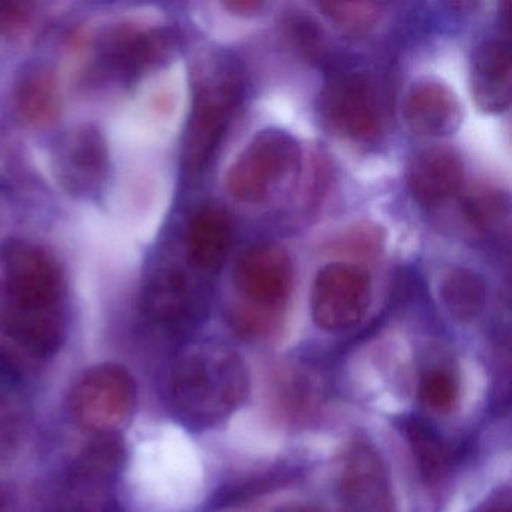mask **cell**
<instances>
[{
  "label": "cell",
  "instance_id": "1",
  "mask_svg": "<svg viewBox=\"0 0 512 512\" xmlns=\"http://www.w3.org/2000/svg\"><path fill=\"white\" fill-rule=\"evenodd\" d=\"M250 377L241 356L221 344H200L179 356L170 380L178 415L191 427L220 424L245 403Z\"/></svg>",
  "mask_w": 512,
  "mask_h": 512
},
{
  "label": "cell",
  "instance_id": "2",
  "mask_svg": "<svg viewBox=\"0 0 512 512\" xmlns=\"http://www.w3.org/2000/svg\"><path fill=\"white\" fill-rule=\"evenodd\" d=\"M64 296V275L47 251L23 239L0 245V326L62 313Z\"/></svg>",
  "mask_w": 512,
  "mask_h": 512
},
{
  "label": "cell",
  "instance_id": "3",
  "mask_svg": "<svg viewBox=\"0 0 512 512\" xmlns=\"http://www.w3.org/2000/svg\"><path fill=\"white\" fill-rule=\"evenodd\" d=\"M301 157L292 134L278 128L260 131L230 166L227 191L238 202H260L299 169Z\"/></svg>",
  "mask_w": 512,
  "mask_h": 512
},
{
  "label": "cell",
  "instance_id": "4",
  "mask_svg": "<svg viewBox=\"0 0 512 512\" xmlns=\"http://www.w3.org/2000/svg\"><path fill=\"white\" fill-rule=\"evenodd\" d=\"M239 97L241 77L232 62L215 67V73L200 85L182 152L188 172H200L209 163L223 139Z\"/></svg>",
  "mask_w": 512,
  "mask_h": 512
},
{
  "label": "cell",
  "instance_id": "5",
  "mask_svg": "<svg viewBox=\"0 0 512 512\" xmlns=\"http://www.w3.org/2000/svg\"><path fill=\"white\" fill-rule=\"evenodd\" d=\"M136 401L133 377L121 365L101 364L85 371L71 394V412L92 431L115 430L130 416Z\"/></svg>",
  "mask_w": 512,
  "mask_h": 512
},
{
  "label": "cell",
  "instance_id": "6",
  "mask_svg": "<svg viewBox=\"0 0 512 512\" xmlns=\"http://www.w3.org/2000/svg\"><path fill=\"white\" fill-rule=\"evenodd\" d=\"M233 284L250 304L247 310L271 320L292 293V259L281 245L272 242L251 245L236 260Z\"/></svg>",
  "mask_w": 512,
  "mask_h": 512
},
{
  "label": "cell",
  "instance_id": "7",
  "mask_svg": "<svg viewBox=\"0 0 512 512\" xmlns=\"http://www.w3.org/2000/svg\"><path fill=\"white\" fill-rule=\"evenodd\" d=\"M370 275L350 263H328L311 290V314L323 331L343 332L361 322L370 304Z\"/></svg>",
  "mask_w": 512,
  "mask_h": 512
},
{
  "label": "cell",
  "instance_id": "8",
  "mask_svg": "<svg viewBox=\"0 0 512 512\" xmlns=\"http://www.w3.org/2000/svg\"><path fill=\"white\" fill-rule=\"evenodd\" d=\"M320 112L335 133L355 142H370L382 130L379 98L364 74H341L326 83Z\"/></svg>",
  "mask_w": 512,
  "mask_h": 512
},
{
  "label": "cell",
  "instance_id": "9",
  "mask_svg": "<svg viewBox=\"0 0 512 512\" xmlns=\"http://www.w3.org/2000/svg\"><path fill=\"white\" fill-rule=\"evenodd\" d=\"M337 494L340 512H397L385 461L367 440H355L344 452Z\"/></svg>",
  "mask_w": 512,
  "mask_h": 512
},
{
  "label": "cell",
  "instance_id": "10",
  "mask_svg": "<svg viewBox=\"0 0 512 512\" xmlns=\"http://www.w3.org/2000/svg\"><path fill=\"white\" fill-rule=\"evenodd\" d=\"M403 118L416 136L445 137L463 122V107L455 92L437 79L416 80L403 101Z\"/></svg>",
  "mask_w": 512,
  "mask_h": 512
},
{
  "label": "cell",
  "instance_id": "11",
  "mask_svg": "<svg viewBox=\"0 0 512 512\" xmlns=\"http://www.w3.org/2000/svg\"><path fill=\"white\" fill-rule=\"evenodd\" d=\"M59 178L62 184L76 194L95 193L106 178L107 146L100 131L91 125H83L68 133L59 143Z\"/></svg>",
  "mask_w": 512,
  "mask_h": 512
},
{
  "label": "cell",
  "instance_id": "12",
  "mask_svg": "<svg viewBox=\"0 0 512 512\" xmlns=\"http://www.w3.org/2000/svg\"><path fill=\"white\" fill-rule=\"evenodd\" d=\"M463 181V160L449 146L422 149L407 169V184L422 205L434 206L445 202L460 190Z\"/></svg>",
  "mask_w": 512,
  "mask_h": 512
},
{
  "label": "cell",
  "instance_id": "13",
  "mask_svg": "<svg viewBox=\"0 0 512 512\" xmlns=\"http://www.w3.org/2000/svg\"><path fill=\"white\" fill-rule=\"evenodd\" d=\"M470 89L479 109L500 113L512 98L511 47L503 40L484 41L476 47L470 68Z\"/></svg>",
  "mask_w": 512,
  "mask_h": 512
},
{
  "label": "cell",
  "instance_id": "14",
  "mask_svg": "<svg viewBox=\"0 0 512 512\" xmlns=\"http://www.w3.org/2000/svg\"><path fill=\"white\" fill-rule=\"evenodd\" d=\"M233 241V224L224 209L208 206L197 212L188 227L187 250L191 263L202 271H217Z\"/></svg>",
  "mask_w": 512,
  "mask_h": 512
},
{
  "label": "cell",
  "instance_id": "15",
  "mask_svg": "<svg viewBox=\"0 0 512 512\" xmlns=\"http://www.w3.org/2000/svg\"><path fill=\"white\" fill-rule=\"evenodd\" d=\"M142 308L149 319L164 325L185 322L191 313V295L184 275L176 271L155 275L143 292Z\"/></svg>",
  "mask_w": 512,
  "mask_h": 512
},
{
  "label": "cell",
  "instance_id": "16",
  "mask_svg": "<svg viewBox=\"0 0 512 512\" xmlns=\"http://www.w3.org/2000/svg\"><path fill=\"white\" fill-rule=\"evenodd\" d=\"M439 296L443 307L455 320L472 322L484 310L487 283L478 272L455 266L440 277Z\"/></svg>",
  "mask_w": 512,
  "mask_h": 512
},
{
  "label": "cell",
  "instance_id": "17",
  "mask_svg": "<svg viewBox=\"0 0 512 512\" xmlns=\"http://www.w3.org/2000/svg\"><path fill=\"white\" fill-rule=\"evenodd\" d=\"M17 107L22 118L35 127L55 124L62 109L56 77L46 70L28 74L17 91Z\"/></svg>",
  "mask_w": 512,
  "mask_h": 512
},
{
  "label": "cell",
  "instance_id": "18",
  "mask_svg": "<svg viewBox=\"0 0 512 512\" xmlns=\"http://www.w3.org/2000/svg\"><path fill=\"white\" fill-rule=\"evenodd\" d=\"M320 10L343 34L370 32L382 17V5L374 2H322Z\"/></svg>",
  "mask_w": 512,
  "mask_h": 512
},
{
  "label": "cell",
  "instance_id": "19",
  "mask_svg": "<svg viewBox=\"0 0 512 512\" xmlns=\"http://www.w3.org/2000/svg\"><path fill=\"white\" fill-rule=\"evenodd\" d=\"M407 434L422 473L428 478L443 473L448 467L449 452L439 434L418 419L407 422Z\"/></svg>",
  "mask_w": 512,
  "mask_h": 512
},
{
  "label": "cell",
  "instance_id": "20",
  "mask_svg": "<svg viewBox=\"0 0 512 512\" xmlns=\"http://www.w3.org/2000/svg\"><path fill=\"white\" fill-rule=\"evenodd\" d=\"M284 37L293 50L307 61H319L326 52V37L319 23L311 17L296 14L283 23Z\"/></svg>",
  "mask_w": 512,
  "mask_h": 512
},
{
  "label": "cell",
  "instance_id": "21",
  "mask_svg": "<svg viewBox=\"0 0 512 512\" xmlns=\"http://www.w3.org/2000/svg\"><path fill=\"white\" fill-rule=\"evenodd\" d=\"M421 400L437 412H448L457 403L458 380L446 368H434L422 376L419 385Z\"/></svg>",
  "mask_w": 512,
  "mask_h": 512
},
{
  "label": "cell",
  "instance_id": "22",
  "mask_svg": "<svg viewBox=\"0 0 512 512\" xmlns=\"http://www.w3.org/2000/svg\"><path fill=\"white\" fill-rule=\"evenodd\" d=\"M382 230L376 224H358L332 242V250L352 257H373L382 250Z\"/></svg>",
  "mask_w": 512,
  "mask_h": 512
},
{
  "label": "cell",
  "instance_id": "23",
  "mask_svg": "<svg viewBox=\"0 0 512 512\" xmlns=\"http://www.w3.org/2000/svg\"><path fill=\"white\" fill-rule=\"evenodd\" d=\"M467 220L475 229L481 232L493 229L506 212V206L503 205L502 199L494 194H479L472 197L464 206Z\"/></svg>",
  "mask_w": 512,
  "mask_h": 512
},
{
  "label": "cell",
  "instance_id": "24",
  "mask_svg": "<svg viewBox=\"0 0 512 512\" xmlns=\"http://www.w3.org/2000/svg\"><path fill=\"white\" fill-rule=\"evenodd\" d=\"M29 11L25 5L0 2V34L19 31L28 23Z\"/></svg>",
  "mask_w": 512,
  "mask_h": 512
},
{
  "label": "cell",
  "instance_id": "25",
  "mask_svg": "<svg viewBox=\"0 0 512 512\" xmlns=\"http://www.w3.org/2000/svg\"><path fill=\"white\" fill-rule=\"evenodd\" d=\"M22 383V371L0 352V403H4L8 397L14 394Z\"/></svg>",
  "mask_w": 512,
  "mask_h": 512
},
{
  "label": "cell",
  "instance_id": "26",
  "mask_svg": "<svg viewBox=\"0 0 512 512\" xmlns=\"http://www.w3.org/2000/svg\"><path fill=\"white\" fill-rule=\"evenodd\" d=\"M226 10L230 13L236 14V16H254L259 13L263 8L262 2H256V0H232V2H226L223 4Z\"/></svg>",
  "mask_w": 512,
  "mask_h": 512
},
{
  "label": "cell",
  "instance_id": "27",
  "mask_svg": "<svg viewBox=\"0 0 512 512\" xmlns=\"http://www.w3.org/2000/svg\"><path fill=\"white\" fill-rule=\"evenodd\" d=\"M478 512H508V509L500 508V506L490 505Z\"/></svg>",
  "mask_w": 512,
  "mask_h": 512
},
{
  "label": "cell",
  "instance_id": "28",
  "mask_svg": "<svg viewBox=\"0 0 512 512\" xmlns=\"http://www.w3.org/2000/svg\"><path fill=\"white\" fill-rule=\"evenodd\" d=\"M298 512H310V511H298Z\"/></svg>",
  "mask_w": 512,
  "mask_h": 512
}]
</instances>
